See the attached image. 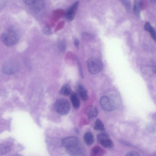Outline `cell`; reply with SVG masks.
<instances>
[{
    "mask_svg": "<svg viewBox=\"0 0 156 156\" xmlns=\"http://www.w3.org/2000/svg\"><path fill=\"white\" fill-rule=\"evenodd\" d=\"M20 37L19 31L13 27L9 28L1 34V40L2 43L7 46H12L16 44Z\"/></svg>",
    "mask_w": 156,
    "mask_h": 156,
    "instance_id": "6da1fadb",
    "label": "cell"
},
{
    "mask_svg": "<svg viewBox=\"0 0 156 156\" xmlns=\"http://www.w3.org/2000/svg\"><path fill=\"white\" fill-rule=\"evenodd\" d=\"M87 66L89 72L91 74H95L98 73L102 70L103 64L99 58L92 57L87 60Z\"/></svg>",
    "mask_w": 156,
    "mask_h": 156,
    "instance_id": "7a4b0ae2",
    "label": "cell"
},
{
    "mask_svg": "<svg viewBox=\"0 0 156 156\" xmlns=\"http://www.w3.org/2000/svg\"><path fill=\"white\" fill-rule=\"evenodd\" d=\"M55 112L61 115H65L69 112L70 107L68 101L64 98H60L57 100L54 105Z\"/></svg>",
    "mask_w": 156,
    "mask_h": 156,
    "instance_id": "3957f363",
    "label": "cell"
},
{
    "mask_svg": "<svg viewBox=\"0 0 156 156\" xmlns=\"http://www.w3.org/2000/svg\"><path fill=\"white\" fill-rule=\"evenodd\" d=\"M23 2L36 13L40 12L44 9L45 6V2L44 1L24 0Z\"/></svg>",
    "mask_w": 156,
    "mask_h": 156,
    "instance_id": "277c9868",
    "label": "cell"
},
{
    "mask_svg": "<svg viewBox=\"0 0 156 156\" xmlns=\"http://www.w3.org/2000/svg\"><path fill=\"white\" fill-rule=\"evenodd\" d=\"M19 65L15 61L10 60L6 62L2 67V71L4 73L7 74H13L18 69Z\"/></svg>",
    "mask_w": 156,
    "mask_h": 156,
    "instance_id": "5b68a950",
    "label": "cell"
},
{
    "mask_svg": "<svg viewBox=\"0 0 156 156\" xmlns=\"http://www.w3.org/2000/svg\"><path fill=\"white\" fill-rule=\"evenodd\" d=\"M97 140L100 144L105 148H110L113 146L112 142L109 138L108 135L106 133L99 134L97 136Z\"/></svg>",
    "mask_w": 156,
    "mask_h": 156,
    "instance_id": "8992f818",
    "label": "cell"
},
{
    "mask_svg": "<svg viewBox=\"0 0 156 156\" xmlns=\"http://www.w3.org/2000/svg\"><path fill=\"white\" fill-rule=\"evenodd\" d=\"M100 103L101 108L105 111H111L113 108L112 101L109 98L106 96H103L100 98Z\"/></svg>",
    "mask_w": 156,
    "mask_h": 156,
    "instance_id": "52a82bcc",
    "label": "cell"
},
{
    "mask_svg": "<svg viewBox=\"0 0 156 156\" xmlns=\"http://www.w3.org/2000/svg\"><path fill=\"white\" fill-rule=\"evenodd\" d=\"M79 140L77 137L74 136H70L63 139L62 144L66 149L72 148L78 146Z\"/></svg>",
    "mask_w": 156,
    "mask_h": 156,
    "instance_id": "ba28073f",
    "label": "cell"
},
{
    "mask_svg": "<svg viewBox=\"0 0 156 156\" xmlns=\"http://www.w3.org/2000/svg\"><path fill=\"white\" fill-rule=\"evenodd\" d=\"M79 4L78 1L75 2L66 12V16L69 21H72L75 18L76 11Z\"/></svg>",
    "mask_w": 156,
    "mask_h": 156,
    "instance_id": "9c48e42d",
    "label": "cell"
},
{
    "mask_svg": "<svg viewBox=\"0 0 156 156\" xmlns=\"http://www.w3.org/2000/svg\"><path fill=\"white\" fill-rule=\"evenodd\" d=\"M85 114L89 119H91L96 117L98 114L97 109L93 106H90L85 110Z\"/></svg>",
    "mask_w": 156,
    "mask_h": 156,
    "instance_id": "30bf717a",
    "label": "cell"
},
{
    "mask_svg": "<svg viewBox=\"0 0 156 156\" xmlns=\"http://www.w3.org/2000/svg\"><path fill=\"white\" fill-rule=\"evenodd\" d=\"M142 7L141 1L140 0H135L133 8V12L134 15L137 17H140V12Z\"/></svg>",
    "mask_w": 156,
    "mask_h": 156,
    "instance_id": "8fae6325",
    "label": "cell"
},
{
    "mask_svg": "<svg viewBox=\"0 0 156 156\" xmlns=\"http://www.w3.org/2000/svg\"><path fill=\"white\" fill-rule=\"evenodd\" d=\"M70 99L73 107L78 108L80 106V100L76 94L74 92L72 93L70 96Z\"/></svg>",
    "mask_w": 156,
    "mask_h": 156,
    "instance_id": "7c38bea8",
    "label": "cell"
},
{
    "mask_svg": "<svg viewBox=\"0 0 156 156\" xmlns=\"http://www.w3.org/2000/svg\"><path fill=\"white\" fill-rule=\"evenodd\" d=\"M77 91L80 97L83 100L86 101L87 99L88 96L86 91L82 85H79Z\"/></svg>",
    "mask_w": 156,
    "mask_h": 156,
    "instance_id": "4fadbf2b",
    "label": "cell"
},
{
    "mask_svg": "<svg viewBox=\"0 0 156 156\" xmlns=\"http://www.w3.org/2000/svg\"><path fill=\"white\" fill-rule=\"evenodd\" d=\"M71 89L70 86L67 84H65L61 87L60 93L65 96H67L71 93Z\"/></svg>",
    "mask_w": 156,
    "mask_h": 156,
    "instance_id": "5bb4252c",
    "label": "cell"
},
{
    "mask_svg": "<svg viewBox=\"0 0 156 156\" xmlns=\"http://www.w3.org/2000/svg\"><path fill=\"white\" fill-rule=\"evenodd\" d=\"M84 140L87 144L88 145H91L94 142L93 135L90 132H86L84 135Z\"/></svg>",
    "mask_w": 156,
    "mask_h": 156,
    "instance_id": "9a60e30c",
    "label": "cell"
},
{
    "mask_svg": "<svg viewBox=\"0 0 156 156\" xmlns=\"http://www.w3.org/2000/svg\"><path fill=\"white\" fill-rule=\"evenodd\" d=\"M104 152L101 148L98 146L94 147L91 151V156H103Z\"/></svg>",
    "mask_w": 156,
    "mask_h": 156,
    "instance_id": "2e32d148",
    "label": "cell"
},
{
    "mask_svg": "<svg viewBox=\"0 0 156 156\" xmlns=\"http://www.w3.org/2000/svg\"><path fill=\"white\" fill-rule=\"evenodd\" d=\"M68 153L72 156H76L79 154L80 152V148L78 146L66 149Z\"/></svg>",
    "mask_w": 156,
    "mask_h": 156,
    "instance_id": "e0dca14e",
    "label": "cell"
},
{
    "mask_svg": "<svg viewBox=\"0 0 156 156\" xmlns=\"http://www.w3.org/2000/svg\"><path fill=\"white\" fill-rule=\"evenodd\" d=\"M10 149V147L6 144H2L0 146V154L3 155L8 153Z\"/></svg>",
    "mask_w": 156,
    "mask_h": 156,
    "instance_id": "ac0fdd59",
    "label": "cell"
},
{
    "mask_svg": "<svg viewBox=\"0 0 156 156\" xmlns=\"http://www.w3.org/2000/svg\"><path fill=\"white\" fill-rule=\"evenodd\" d=\"M94 129L97 130L103 131L105 130V128L102 121L98 119L95 122Z\"/></svg>",
    "mask_w": 156,
    "mask_h": 156,
    "instance_id": "d6986e66",
    "label": "cell"
},
{
    "mask_svg": "<svg viewBox=\"0 0 156 156\" xmlns=\"http://www.w3.org/2000/svg\"><path fill=\"white\" fill-rule=\"evenodd\" d=\"M58 48L59 50L62 52L65 51L66 46L65 41L64 40H62L59 42L58 44Z\"/></svg>",
    "mask_w": 156,
    "mask_h": 156,
    "instance_id": "ffe728a7",
    "label": "cell"
},
{
    "mask_svg": "<svg viewBox=\"0 0 156 156\" xmlns=\"http://www.w3.org/2000/svg\"><path fill=\"white\" fill-rule=\"evenodd\" d=\"M43 33L46 35H49L52 34V31L50 27L48 26H45L43 29Z\"/></svg>",
    "mask_w": 156,
    "mask_h": 156,
    "instance_id": "44dd1931",
    "label": "cell"
},
{
    "mask_svg": "<svg viewBox=\"0 0 156 156\" xmlns=\"http://www.w3.org/2000/svg\"><path fill=\"white\" fill-rule=\"evenodd\" d=\"M149 32H150L151 36L153 40L156 41V32L152 27H151Z\"/></svg>",
    "mask_w": 156,
    "mask_h": 156,
    "instance_id": "7402d4cb",
    "label": "cell"
},
{
    "mask_svg": "<svg viewBox=\"0 0 156 156\" xmlns=\"http://www.w3.org/2000/svg\"><path fill=\"white\" fill-rule=\"evenodd\" d=\"M122 3L127 9L128 10L130 9L131 4L129 1L123 0L122 1Z\"/></svg>",
    "mask_w": 156,
    "mask_h": 156,
    "instance_id": "603a6c76",
    "label": "cell"
},
{
    "mask_svg": "<svg viewBox=\"0 0 156 156\" xmlns=\"http://www.w3.org/2000/svg\"><path fill=\"white\" fill-rule=\"evenodd\" d=\"M125 156H141V155L137 152L132 151L126 153Z\"/></svg>",
    "mask_w": 156,
    "mask_h": 156,
    "instance_id": "cb8c5ba5",
    "label": "cell"
},
{
    "mask_svg": "<svg viewBox=\"0 0 156 156\" xmlns=\"http://www.w3.org/2000/svg\"><path fill=\"white\" fill-rule=\"evenodd\" d=\"M151 26L149 22H146L144 25V30L148 31H149Z\"/></svg>",
    "mask_w": 156,
    "mask_h": 156,
    "instance_id": "d4e9b609",
    "label": "cell"
},
{
    "mask_svg": "<svg viewBox=\"0 0 156 156\" xmlns=\"http://www.w3.org/2000/svg\"><path fill=\"white\" fill-rule=\"evenodd\" d=\"M74 44L75 47L76 48H78L79 45V41L78 39H76L74 41Z\"/></svg>",
    "mask_w": 156,
    "mask_h": 156,
    "instance_id": "484cf974",
    "label": "cell"
},
{
    "mask_svg": "<svg viewBox=\"0 0 156 156\" xmlns=\"http://www.w3.org/2000/svg\"><path fill=\"white\" fill-rule=\"evenodd\" d=\"M152 70L153 73L156 74V64H154L152 66Z\"/></svg>",
    "mask_w": 156,
    "mask_h": 156,
    "instance_id": "4316f807",
    "label": "cell"
},
{
    "mask_svg": "<svg viewBox=\"0 0 156 156\" xmlns=\"http://www.w3.org/2000/svg\"><path fill=\"white\" fill-rule=\"evenodd\" d=\"M150 2L151 3H152L153 4H156V0H151Z\"/></svg>",
    "mask_w": 156,
    "mask_h": 156,
    "instance_id": "83f0119b",
    "label": "cell"
},
{
    "mask_svg": "<svg viewBox=\"0 0 156 156\" xmlns=\"http://www.w3.org/2000/svg\"><path fill=\"white\" fill-rule=\"evenodd\" d=\"M155 156H156V155Z\"/></svg>",
    "mask_w": 156,
    "mask_h": 156,
    "instance_id": "f1b7e54d",
    "label": "cell"
}]
</instances>
